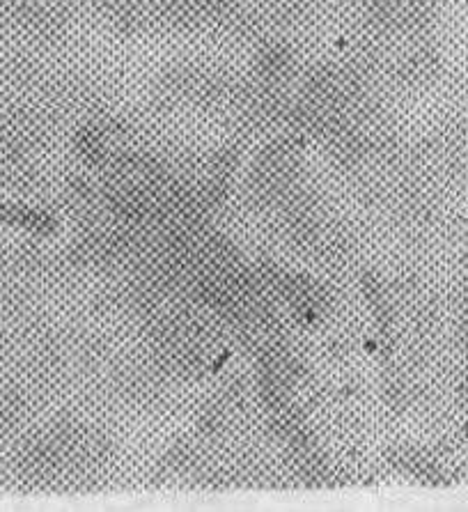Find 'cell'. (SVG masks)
Instances as JSON below:
<instances>
[{
    "label": "cell",
    "instance_id": "1",
    "mask_svg": "<svg viewBox=\"0 0 468 512\" xmlns=\"http://www.w3.org/2000/svg\"><path fill=\"white\" fill-rule=\"evenodd\" d=\"M0 226L30 232L37 237H53L60 230V221L39 209L0 200Z\"/></svg>",
    "mask_w": 468,
    "mask_h": 512
}]
</instances>
